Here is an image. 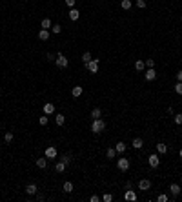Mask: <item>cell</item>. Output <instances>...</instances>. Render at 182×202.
<instances>
[{
  "instance_id": "6da1fadb",
  "label": "cell",
  "mask_w": 182,
  "mask_h": 202,
  "mask_svg": "<svg viewBox=\"0 0 182 202\" xmlns=\"http://www.w3.org/2000/svg\"><path fill=\"white\" fill-rule=\"evenodd\" d=\"M104 129H106V122L102 119H95V120H93V124H91V131L93 133H97V135H98V133H102Z\"/></svg>"
},
{
  "instance_id": "7a4b0ae2",
  "label": "cell",
  "mask_w": 182,
  "mask_h": 202,
  "mask_svg": "<svg viewBox=\"0 0 182 202\" xmlns=\"http://www.w3.org/2000/svg\"><path fill=\"white\" fill-rule=\"evenodd\" d=\"M55 64H57L58 67H60V69H64V67H67V64H69V60H67V58H66V57H64L62 53H60V55H58V57L55 58Z\"/></svg>"
},
{
  "instance_id": "3957f363",
  "label": "cell",
  "mask_w": 182,
  "mask_h": 202,
  "mask_svg": "<svg viewBox=\"0 0 182 202\" xmlns=\"http://www.w3.org/2000/svg\"><path fill=\"white\" fill-rule=\"evenodd\" d=\"M98 62H100L98 58H93L91 62H87V64H86L87 71H89V73H97V71H98Z\"/></svg>"
},
{
  "instance_id": "277c9868",
  "label": "cell",
  "mask_w": 182,
  "mask_h": 202,
  "mask_svg": "<svg viewBox=\"0 0 182 202\" xmlns=\"http://www.w3.org/2000/svg\"><path fill=\"white\" fill-rule=\"evenodd\" d=\"M57 155H58V151H57L55 146H47L46 147V157L47 159H57Z\"/></svg>"
},
{
  "instance_id": "5b68a950",
  "label": "cell",
  "mask_w": 182,
  "mask_h": 202,
  "mask_svg": "<svg viewBox=\"0 0 182 202\" xmlns=\"http://www.w3.org/2000/svg\"><path fill=\"white\" fill-rule=\"evenodd\" d=\"M144 78H146V80H147V82H151V80H155V78H157V71L153 69V67H147V71L144 73Z\"/></svg>"
},
{
  "instance_id": "8992f818",
  "label": "cell",
  "mask_w": 182,
  "mask_h": 202,
  "mask_svg": "<svg viewBox=\"0 0 182 202\" xmlns=\"http://www.w3.org/2000/svg\"><path fill=\"white\" fill-rule=\"evenodd\" d=\"M117 166H119L120 171H127V169H129V160H127V159H120V160H117Z\"/></svg>"
},
{
  "instance_id": "52a82bcc",
  "label": "cell",
  "mask_w": 182,
  "mask_h": 202,
  "mask_svg": "<svg viewBox=\"0 0 182 202\" xmlns=\"http://www.w3.org/2000/svg\"><path fill=\"white\" fill-rule=\"evenodd\" d=\"M139 189H142V191L151 189V180H149V179H142V180L139 182Z\"/></svg>"
},
{
  "instance_id": "ba28073f",
  "label": "cell",
  "mask_w": 182,
  "mask_h": 202,
  "mask_svg": "<svg viewBox=\"0 0 182 202\" xmlns=\"http://www.w3.org/2000/svg\"><path fill=\"white\" fill-rule=\"evenodd\" d=\"M42 109H44V113H46V115H51V113H55V104H51V102H46Z\"/></svg>"
},
{
  "instance_id": "9c48e42d",
  "label": "cell",
  "mask_w": 182,
  "mask_h": 202,
  "mask_svg": "<svg viewBox=\"0 0 182 202\" xmlns=\"http://www.w3.org/2000/svg\"><path fill=\"white\" fill-rule=\"evenodd\" d=\"M124 199H126V200H129V202H133V200H137V193H135L133 189H127V191H126V195H124Z\"/></svg>"
},
{
  "instance_id": "30bf717a",
  "label": "cell",
  "mask_w": 182,
  "mask_h": 202,
  "mask_svg": "<svg viewBox=\"0 0 182 202\" xmlns=\"http://www.w3.org/2000/svg\"><path fill=\"white\" fill-rule=\"evenodd\" d=\"M159 164H160L159 155H149V166H151V167H157Z\"/></svg>"
},
{
  "instance_id": "8fae6325",
  "label": "cell",
  "mask_w": 182,
  "mask_h": 202,
  "mask_svg": "<svg viewBox=\"0 0 182 202\" xmlns=\"http://www.w3.org/2000/svg\"><path fill=\"white\" fill-rule=\"evenodd\" d=\"M37 189H38L37 184H27V186H26V193H27V195H35Z\"/></svg>"
},
{
  "instance_id": "7c38bea8",
  "label": "cell",
  "mask_w": 182,
  "mask_h": 202,
  "mask_svg": "<svg viewBox=\"0 0 182 202\" xmlns=\"http://www.w3.org/2000/svg\"><path fill=\"white\" fill-rule=\"evenodd\" d=\"M157 151H159L160 155H164L166 151H168V146H166L164 142H159V144H157Z\"/></svg>"
},
{
  "instance_id": "4fadbf2b",
  "label": "cell",
  "mask_w": 182,
  "mask_h": 202,
  "mask_svg": "<svg viewBox=\"0 0 182 202\" xmlns=\"http://www.w3.org/2000/svg\"><path fill=\"white\" fill-rule=\"evenodd\" d=\"M115 155H117V149H115V147H109V149H106V157H107L109 160L115 159Z\"/></svg>"
},
{
  "instance_id": "5bb4252c",
  "label": "cell",
  "mask_w": 182,
  "mask_h": 202,
  "mask_svg": "<svg viewBox=\"0 0 182 202\" xmlns=\"http://www.w3.org/2000/svg\"><path fill=\"white\" fill-rule=\"evenodd\" d=\"M78 17H80V13H78V9H71L69 11V20H78Z\"/></svg>"
},
{
  "instance_id": "9a60e30c",
  "label": "cell",
  "mask_w": 182,
  "mask_h": 202,
  "mask_svg": "<svg viewBox=\"0 0 182 202\" xmlns=\"http://www.w3.org/2000/svg\"><path fill=\"white\" fill-rule=\"evenodd\" d=\"M38 38H40V40H47V38H49V31H47V29H40V31H38Z\"/></svg>"
},
{
  "instance_id": "2e32d148",
  "label": "cell",
  "mask_w": 182,
  "mask_h": 202,
  "mask_svg": "<svg viewBox=\"0 0 182 202\" xmlns=\"http://www.w3.org/2000/svg\"><path fill=\"white\" fill-rule=\"evenodd\" d=\"M169 189H171V195H173V197H177V195L180 193V186H179V184H171Z\"/></svg>"
},
{
  "instance_id": "e0dca14e",
  "label": "cell",
  "mask_w": 182,
  "mask_h": 202,
  "mask_svg": "<svg viewBox=\"0 0 182 202\" xmlns=\"http://www.w3.org/2000/svg\"><path fill=\"white\" fill-rule=\"evenodd\" d=\"M37 166H38V167H42V169H44V167L47 166V157H42V159H37Z\"/></svg>"
},
{
  "instance_id": "ac0fdd59",
  "label": "cell",
  "mask_w": 182,
  "mask_h": 202,
  "mask_svg": "<svg viewBox=\"0 0 182 202\" xmlns=\"http://www.w3.org/2000/svg\"><path fill=\"white\" fill-rule=\"evenodd\" d=\"M135 69H137V71H144V69H146L144 60H137V62H135Z\"/></svg>"
},
{
  "instance_id": "d6986e66",
  "label": "cell",
  "mask_w": 182,
  "mask_h": 202,
  "mask_svg": "<svg viewBox=\"0 0 182 202\" xmlns=\"http://www.w3.org/2000/svg\"><path fill=\"white\" fill-rule=\"evenodd\" d=\"M82 91H84V89H82L80 86H75V87L71 89V95H73V97H80V95H82Z\"/></svg>"
},
{
  "instance_id": "ffe728a7",
  "label": "cell",
  "mask_w": 182,
  "mask_h": 202,
  "mask_svg": "<svg viewBox=\"0 0 182 202\" xmlns=\"http://www.w3.org/2000/svg\"><path fill=\"white\" fill-rule=\"evenodd\" d=\"M91 117H93V120H95V119H100V117H102V111H100V107H95V109L91 111Z\"/></svg>"
},
{
  "instance_id": "44dd1931",
  "label": "cell",
  "mask_w": 182,
  "mask_h": 202,
  "mask_svg": "<svg viewBox=\"0 0 182 202\" xmlns=\"http://www.w3.org/2000/svg\"><path fill=\"white\" fill-rule=\"evenodd\" d=\"M142 146H144V142H142V139H139V137H137V139H133V147H135V149H140Z\"/></svg>"
},
{
  "instance_id": "7402d4cb",
  "label": "cell",
  "mask_w": 182,
  "mask_h": 202,
  "mask_svg": "<svg viewBox=\"0 0 182 202\" xmlns=\"http://www.w3.org/2000/svg\"><path fill=\"white\" fill-rule=\"evenodd\" d=\"M115 149H117V153H124V151H126V144H124V142H119V144L115 146Z\"/></svg>"
},
{
  "instance_id": "603a6c76",
  "label": "cell",
  "mask_w": 182,
  "mask_h": 202,
  "mask_svg": "<svg viewBox=\"0 0 182 202\" xmlns=\"http://www.w3.org/2000/svg\"><path fill=\"white\" fill-rule=\"evenodd\" d=\"M55 120H57V124H58V126H62L64 122H66V117H64L62 113H58V115L55 117Z\"/></svg>"
},
{
  "instance_id": "cb8c5ba5",
  "label": "cell",
  "mask_w": 182,
  "mask_h": 202,
  "mask_svg": "<svg viewBox=\"0 0 182 202\" xmlns=\"http://www.w3.org/2000/svg\"><path fill=\"white\" fill-rule=\"evenodd\" d=\"M51 26H53V24H51L49 18H44V20H42V29H51Z\"/></svg>"
},
{
  "instance_id": "d4e9b609",
  "label": "cell",
  "mask_w": 182,
  "mask_h": 202,
  "mask_svg": "<svg viewBox=\"0 0 182 202\" xmlns=\"http://www.w3.org/2000/svg\"><path fill=\"white\" fill-rule=\"evenodd\" d=\"M91 60H93V58H91V53H89V51H86L84 55H82V62L87 64V62H91Z\"/></svg>"
},
{
  "instance_id": "484cf974",
  "label": "cell",
  "mask_w": 182,
  "mask_h": 202,
  "mask_svg": "<svg viewBox=\"0 0 182 202\" xmlns=\"http://www.w3.org/2000/svg\"><path fill=\"white\" fill-rule=\"evenodd\" d=\"M120 6H122V9H129L131 6H133V2H131V0H122Z\"/></svg>"
},
{
  "instance_id": "4316f807",
  "label": "cell",
  "mask_w": 182,
  "mask_h": 202,
  "mask_svg": "<svg viewBox=\"0 0 182 202\" xmlns=\"http://www.w3.org/2000/svg\"><path fill=\"white\" fill-rule=\"evenodd\" d=\"M64 191H66V193H71V191H73V184H71V182H64Z\"/></svg>"
},
{
  "instance_id": "83f0119b",
  "label": "cell",
  "mask_w": 182,
  "mask_h": 202,
  "mask_svg": "<svg viewBox=\"0 0 182 202\" xmlns=\"http://www.w3.org/2000/svg\"><path fill=\"white\" fill-rule=\"evenodd\" d=\"M4 140H6L7 144H9V142H13V133H9V131H7L6 135H4Z\"/></svg>"
},
{
  "instance_id": "f1b7e54d",
  "label": "cell",
  "mask_w": 182,
  "mask_h": 202,
  "mask_svg": "<svg viewBox=\"0 0 182 202\" xmlns=\"http://www.w3.org/2000/svg\"><path fill=\"white\" fill-rule=\"evenodd\" d=\"M173 120H175V124H177V126H179V124H182V113H177Z\"/></svg>"
},
{
  "instance_id": "f546056e",
  "label": "cell",
  "mask_w": 182,
  "mask_h": 202,
  "mask_svg": "<svg viewBox=\"0 0 182 202\" xmlns=\"http://www.w3.org/2000/svg\"><path fill=\"white\" fill-rule=\"evenodd\" d=\"M51 31H53V33H55V35H58V33H60V31H62V27H60V26H58V24H55V26H51Z\"/></svg>"
},
{
  "instance_id": "4dcf8cb0",
  "label": "cell",
  "mask_w": 182,
  "mask_h": 202,
  "mask_svg": "<svg viewBox=\"0 0 182 202\" xmlns=\"http://www.w3.org/2000/svg\"><path fill=\"white\" fill-rule=\"evenodd\" d=\"M157 200H159V202H168L169 199H168V195H166V193H162V195L157 197Z\"/></svg>"
},
{
  "instance_id": "1f68e13d",
  "label": "cell",
  "mask_w": 182,
  "mask_h": 202,
  "mask_svg": "<svg viewBox=\"0 0 182 202\" xmlns=\"http://www.w3.org/2000/svg\"><path fill=\"white\" fill-rule=\"evenodd\" d=\"M175 93H177V95H182V82H177V86H175Z\"/></svg>"
},
{
  "instance_id": "d6a6232c",
  "label": "cell",
  "mask_w": 182,
  "mask_h": 202,
  "mask_svg": "<svg viewBox=\"0 0 182 202\" xmlns=\"http://www.w3.org/2000/svg\"><path fill=\"white\" fill-rule=\"evenodd\" d=\"M64 169H66V164H64V162H58V164H57V171H58V173H62Z\"/></svg>"
},
{
  "instance_id": "836d02e7",
  "label": "cell",
  "mask_w": 182,
  "mask_h": 202,
  "mask_svg": "<svg viewBox=\"0 0 182 202\" xmlns=\"http://www.w3.org/2000/svg\"><path fill=\"white\" fill-rule=\"evenodd\" d=\"M62 162H64L66 166H67V164H71V157H69V155H64V157H62Z\"/></svg>"
},
{
  "instance_id": "e575fe53",
  "label": "cell",
  "mask_w": 182,
  "mask_h": 202,
  "mask_svg": "<svg viewBox=\"0 0 182 202\" xmlns=\"http://www.w3.org/2000/svg\"><path fill=\"white\" fill-rule=\"evenodd\" d=\"M102 200H104V202H111L113 200V195L111 193H106L104 197H102Z\"/></svg>"
},
{
  "instance_id": "d590c367",
  "label": "cell",
  "mask_w": 182,
  "mask_h": 202,
  "mask_svg": "<svg viewBox=\"0 0 182 202\" xmlns=\"http://www.w3.org/2000/svg\"><path fill=\"white\" fill-rule=\"evenodd\" d=\"M144 64H146V67H153L155 66V60H153V58H147Z\"/></svg>"
},
{
  "instance_id": "8d00e7d4",
  "label": "cell",
  "mask_w": 182,
  "mask_h": 202,
  "mask_svg": "<svg viewBox=\"0 0 182 202\" xmlns=\"http://www.w3.org/2000/svg\"><path fill=\"white\" fill-rule=\"evenodd\" d=\"M38 122H40V126H47V115H46V117H40V119H38Z\"/></svg>"
},
{
  "instance_id": "74e56055",
  "label": "cell",
  "mask_w": 182,
  "mask_h": 202,
  "mask_svg": "<svg viewBox=\"0 0 182 202\" xmlns=\"http://www.w3.org/2000/svg\"><path fill=\"white\" fill-rule=\"evenodd\" d=\"M137 6H139L140 9H144L146 7V0H137Z\"/></svg>"
},
{
  "instance_id": "f35d334b",
  "label": "cell",
  "mask_w": 182,
  "mask_h": 202,
  "mask_svg": "<svg viewBox=\"0 0 182 202\" xmlns=\"http://www.w3.org/2000/svg\"><path fill=\"white\" fill-rule=\"evenodd\" d=\"M55 58H57V57L53 55V53H47V60H49V62H53V60H55Z\"/></svg>"
},
{
  "instance_id": "ab89813d",
  "label": "cell",
  "mask_w": 182,
  "mask_h": 202,
  "mask_svg": "<svg viewBox=\"0 0 182 202\" xmlns=\"http://www.w3.org/2000/svg\"><path fill=\"white\" fill-rule=\"evenodd\" d=\"M66 4H67L69 7H75V0H66Z\"/></svg>"
},
{
  "instance_id": "60d3db41",
  "label": "cell",
  "mask_w": 182,
  "mask_h": 202,
  "mask_svg": "<svg viewBox=\"0 0 182 202\" xmlns=\"http://www.w3.org/2000/svg\"><path fill=\"white\" fill-rule=\"evenodd\" d=\"M177 80H179V82H182V69H180L179 73H177Z\"/></svg>"
},
{
  "instance_id": "b9f144b4",
  "label": "cell",
  "mask_w": 182,
  "mask_h": 202,
  "mask_svg": "<svg viewBox=\"0 0 182 202\" xmlns=\"http://www.w3.org/2000/svg\"><path fill=\"white\" fill-rule=\"evenodd\" d=\"M98 200H100V197H97V195L91 197V202H98Z\"/></svg>"
},
{
  "instance_id": "7bdbcfd3",
  "label": "cell",
  "mask_w": 182,
  "mask_h": 202,
  "mask_svg": "<svg viewBox=\"0 0 182 202\" xmlns=\"http://www.w3.org/2000/svg\"><path fill=\"white\" fill-rule=\"evenodd\" d=\"M179 157H180V159H182V149H180V151H179Z\"/></svg>"
}]
</instances>
